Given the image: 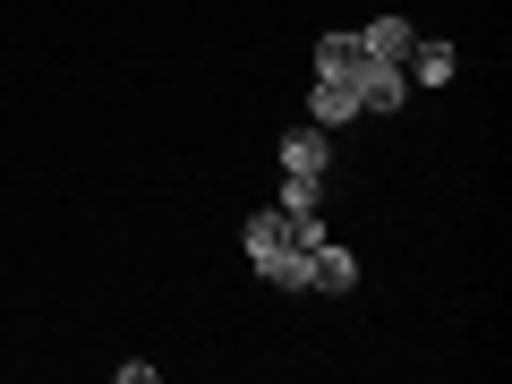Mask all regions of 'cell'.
Instances as JSON below:
<instances>
[{
  "label": "cell",
  "mask_w": 512,
  "mask_h": 384,
  "mask_svg": "<svg viewBox=\"0 0 512 384\" xmlns=\"http://www.w3.org/2000/svg\"><path fill=\"white\" fill-rule=\"evenodd\" d=\"M410 43H419V26H410V18H367L359 26V52L367 60H410Z\"/></svg>",
  "instance_id": "52a82bcc"
},
{
  "label": "cell",
  "mask_w": 512,
  "mask_h": 384,
  "mask_svg": "<svg viewBox=\"0 0 512 384\" xmlns=\"http://www.w3.org/2000/svg\"><path fill=\"white\" fill-rule=\"evenodd\" d=\"M359 35H350V26H342V35H316V77H359Z\"/></svg>",
  "instance_id": "ba28073f"
},
{
  "label": "cell",
  "mask_w": 512,
  "mask_h": 384,
  "mask_svg": "<svg viewBox=\"0 0 512 384\" xmlns=\"http://www.w3.org/2000/svg\"><path fill=\"white\" fill-rule=\"evenodd\" d=\"M239 248H248V265H256L265 282H274V291H308V248H291V222H282V205L248 214Z\"/></svg>",
  "instance_id": "6da1fadb"
},
{
  "label": "cell",
  "mask_w": 512,
  "mask_h": 384,
  "mask_svg": "<svg viewBox=\"0 0 512 384\" xmlns=\"http://www.w3.org/2000/svg\"><path fill=\"white\" fill-rule=\"evenodd\" d=\"M308 291H316V299L359 291V256H350V248H333V239H316V248H308Z\"/></svg>",
  "instance_id": "7a4b0ae2"
},
{
  "label": "cell",
  "mask_w": 512,
  "mask_h": 384,
  "mask_svg": "<svg viewBox=\"0 0 512 384\" xmlns=\"http://www.w3.org/2000/svg\"><path fill=\"white\" fill-rule=\"evenodd\" d=\"M325 205V180L316 171H282V214H316Z\"/></svg>",
  "instance_id": "9c48e42d"
},
{
  "label": "cell",
  "mask_w": 512,
  "mask_h": 384,
  "mask_svg": "<svg viewBox=\"0 0 512 384\" xmlns=\"http://www.w3.org/2000/svg\"><path fill=\"white\" fill-rule=\"evenodd\" d=\"M350 86H359V103H367V111H402V103H410L402 60H359V77H350Z\"/></svg>",
  "instance_id": "3957f363"
},
{
  "label": "cell",
  "mask_w": 512,
  "mask_h": 384,
  "mask_svg": "<svg viewBox=\"0 0 512 384\" xmlns=\"http://www.w3.org/2000/svg\"><path fill=\"white\" fill-rule=\"evenodd\" d=\"M359 86H350V77H316V86H308V120L316 128H350V120H359Z\"/></svg>",
  "instance_id": "5b68a950"
},
{
  "label": "cell",
  "mask_w": 512,
  "mask_h": 384,
  "mask_svg": "<svg viewBox=\"0 0 512 384\" xmlns=\"http://www.w3.org/2000/svg\"><path fill=\"white\" fill-rule=\"evenodd\" d=\"M282 171H316V180H325L333 171V128H291V137H282Z\"/></svg>",
  "instance_id": "8992f818"
},
{
  "label": "cell",
  "mask_w": 512,
  "mask_h": 384,
  "mask_svg": "<svg viewBox=\"0 0 512 384\" xmlns=\"http://www.w3.org/2000/svg\"><path fill=\"white\" fill-rule=\"evenodd\" d=\"M402 77H410V94H419V86H453L461 52H453V43H436V35H419V43H410V60H402Z\"/></svg>",
  "instance_id": "277c9868"
}]
</instances>
